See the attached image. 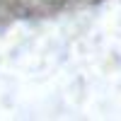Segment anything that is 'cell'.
Segmentation results:
<instances>
[{
  "label": "cell",
  "instance_id": "cell-1",
  "mask_svg": "<svg viewBox=\"0 0 121 121\" xmlns=\"http://www.w3.org/2000/svg\"><path fill=\"white\" fill-rule=\"evenodd\" d=\"M44 3H48V5H51V7H58L60 3H63V0H44Z\"/></svg>",
  "mask_w": 121,
  "mask_h": 121
}]
</instances>
